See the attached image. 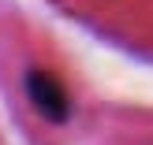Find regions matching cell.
Instances as JSON below:
<instances>
[{"instance_id":"6da1fadb","label":"cell","mask_w":153,"mask_h":145,"mask_svg":"<svg viewBox=\"0 0 153 145\" xmlns=\"http://www.w3.org/2000/svg\"><path fill=\"white\" fill-rule=\"evenodd\" d=\"M19 89H22V101L30 104V112H34L45 127H56V130L71 127L75 97H71V89H67V82L60 78L52 67L26 63L22 67V78H19Z\"/></svg>"}]
</instances>
